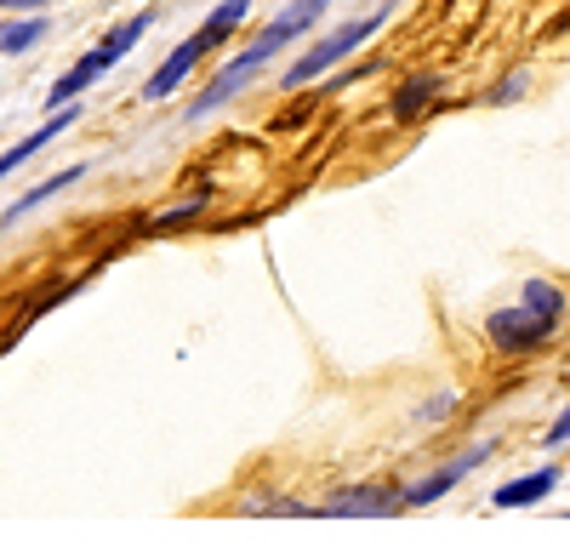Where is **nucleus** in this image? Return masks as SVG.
<instances>
[{"mask_svg":"<svg viewBox=\"0 0 570 553\" xmlns=\"http://www.w3.org/2000/svg\"><path fill=\"white\" fill-rule=\"evenodd\" d=\"M325 12H331V0H292V7H285V12H279V18H274V23H268V29H263V34L246 46V52H234V58H228L217 75H212V86L200 91L195 103H188V115H183V120L195 126V120L217 115L228 98H240V91L252 86V75H257L263 63H274V58L285 52V46H292V40H303V34H308Z\"/></svg>","mask_w":570,"mask_h":553,"instance_id":"obj_1","label":"nucleus"},{"mask_svg":"<svg viewBox=\"0 0 570 553\" xmlns=\"http://www.w3.org/2000/svg\"><path fill=\"white\" fill-rule=\"evenodd\" d=\"M559 319H564V292L553 280H531L519 292V303H508L485 319V337L497 354H531L559 332Z\"/></svg>","mask_w":570,"mask_h":553,"instance_id":"obj_2","label":"nucleus"},{"mask_svg":"<svg viewBox=\"0 0 570 553\" xmlns=\"http://www.w3.org/2000/svg\"><path fill=\"white\" fill-rule=\"evenodd\" d=\"M246 12H252V0H217V7H212V18L195 29V34H188L183 46H177V52L149 75V86H142V98H149V103H166L171 98V91L188 80V75H195L200 63H206V52H217V46L234 34V29H240L246 23Z\"/></svg>","mask_w":570,"mask_h":553,"instance_id":"obj_3","label":"nucleus"},{"mask_svg":"<svg viewBox=\"0 0 570 553\" xmlns=\"http://www.w3.org/2000/svg\"><path fill=\"white\" fill-rule=\"evenodd\" d=\"M149 23H155V7H142V12H131L126 23H115L98 46H91V52L75 63V69H63V80L52 86V91H46V109H69L75 98H80V91H91V86H98L126 52H131V46L142 40V34H149Z\"/></svg>","mask_w":570,"mask_h":553,"instance_id":"obj_4","label":"nucleus"},{"mask_svg":"<svg viewBox=\"0 0 570 553\" xmlns=\"http://www.w3.org/2000/svg\"><path fill=\"white\" fill-rule=\"evenodd\" d=\"M383 23H389V12H371V18H354V23H343V29H331L325 40H314L308 52L279 75V86L285 91H297V86H308V80H320V75H331L343 58H354L360 46L371 40V34H383Z\"/></svg>","mask_w":570,"mask_h":553,"instance_id":"obj_5","label":"nucleus"},{"mask_svg":"<svg viewBox=\"0 0 570 553\" xmlns=\"http://www.w3.org/2000/svg\"><path fill=\"white\" fill-rule=\"evenodd\" d=\"M75 115H80V109H75V103H69V109H58V115H52V120H46V126H40V131H29V137H23V144H12V149H7V155H0V171H7V177H12V171H18V166H29V160H35V155H40V149H46V144H52V137H63V131H69V126H75Z\"/></svg>","mask_w":570,"mask_h":553,"instance_id":"obj_6","label":"nucleus"},{"mask_svg":"<svg viewBox=\"0 0 570 553\" xmlns=\"http://www.w3.org/2000/svg\"><path fill=\"white\" fill-rule=\"evenodd\" d=\"M485 456H491L485 445H480V451H468V456H456V463H451V468H440L434 480H416V485H411V491H405L400 502H411V508H422V502H440V496H445V491H451V485H456V480L468 474V468H480Z\"/></svg>","mask_w":570,"mask_h":553,"instance_id":"obj_7","label":"nucleus"},{"mask_svg":"<svg viewBox=\"0 0 570 553\" xmlns=\"http://www.w3.org/2000/svg\"><path fill=\"white\" fill-rule=\"evenodd\" d=\"M553 485H559V468H537V474H525V480L497 485L491 502H497V508H537V502H542Z\"/></svg>","mask_w":570,"mask_h":553,"instance_id":"obj_8","label":"nucleus"},{"mask_svg":"<svg viewBox=\"0 0 570 553\" xmlns=\"http://www.w3.org/2000/svg\"><path fill=\"white\" fill-rule=\"evenodd\" d=\"M440 86H445L440 75H411V80L394 91V103H389V109H394V120H416L428 103L440 98Z\"/></svg>","mask_w":570,"mask_h":553,"instance_id":"obj_9","label":"nucleus"},{"mask_svg":"<svg viewBox=\"0 0 570 553\" xmlns=\"http://www.w3.org/2000/svg\"><path fill=\"white\" fill-rule=\"evenodd\" d=\"M80 171H86V166H69V171H58V177H46V182H40V189H29L23 200H12V206H7V228H12L18 217H29V211H35L40 200H52V195H63V189H75V182H80Z\"/></svg>","mask_w":570,"mask_h":553,"instance_id":"obj_10","label":"nucleus"},{"mask_svg":"<svg viewBox=\"0 0 570 553\" xmlns=\"http://www.w3.org/2000/svg\"><path fill=\"white\" fill-rule=\"evenodd\" d=\"M46 34V18H7V34H0V52L7 58H18V52H29V46Z\"/></svg>","mask_w":570,"mask_h":553,"instance_id":"obj_11","label":"nucleus"},{"mask_svg":"<svg viewBox=\"0 0 570 553\" xmlns=\"http://www.w3.org/2000/svg\"><path fill=\"white\" fill-rule=\"evenodd\" d=\"M548 445H570V405L559 411V423L548 428Z\"/></svg>","mask_w":570,"mask_h":553,"instance_id":"obj_12","label":"nucleus"},{"mask_svg":"<svg viewBox=\"0 0 570 553\" xmlns=\"http://www.w3.org/2000/svg\"><path fill=\"white\" fill-rule=\"evenodd\" d=\"M46 0H7V18H23V12H40Z\"/></svg>","mask_w":570,"mask_h":553,"instance_id":"obj_13","label":"nucleus"}]
</instances>
